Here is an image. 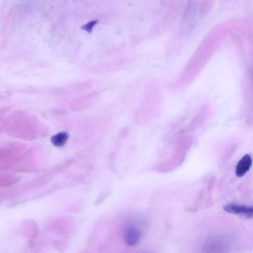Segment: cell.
Here are the masks:
<instances>
[{"label":"cell","mask_w":253,"mask_h":253,"mask_svg":"<svg viewBox=\"0 0 253 253\" xmlns=\"http://www.w3.org/2000/svg\"><path fill=\"white\" fill-rule=\"evenodd\" d=\"M230 246L225 237L217 236L209 239L203 247L204 253H226Z\"/></svg>","instance_id":"1"},{"label":"cell","mask_w":253,"mask_h":253,"mask_svg":"<svg viewBox=\"0 0 253 253\" xmlns=\"http://www.w3.org/2000/svg\"><path fill=\"white\" fill-rule=\"evenodd\" d=\"M142 231L137 226L133 224L129 225L125 229L124 240L125 244L129 247L137 245L142 237Z\"/></svg>","instance_id":"2"},{"label":"cell","mask_w":253,"mask_h":253,"mask_svg":"<svg viewBox=\"0 0 253 253\" xmlns=\"http://www.w3.org/2000/svg\"><path fill=\"white\" fill-rule=\"evenodd\" d=\"M223 209L225 211L230 213L247 218L253 217V206L230 203L225 205Z\"/></svg>","instance_id":"3"},{"label":"cell","mask_w":253,"mask_h":253,"mask_svg":"<svg viewBox=\"0 0 253 253\" xmlns=\"http://www.w3.org/2000/svg\"><path fill=\"white\" fill-rule=\"evenodd\" d=\"M253 163V160L249 154H246L238 161L235 169L237 176H243L250 170Z\"/></svg>","instance_id":"4"},{"label":"cell","mask_w":253,"mask_h":253,"mask_svg":"<svg viewBox=\"0 0 253 253\" xmlns=\"http://www.w3.org/2000/svg\"><path fill=\"white\" fill-rule=\"evenodd\" d=\"M69 134L66 132H59L52 136L51 141L56 147H62L66 143Z\"/></svg>","instance_id":"5"},{"label":"cell","mask_w":253,"mask_h":253,"mask_svg":"<svg viewBox=\"0 0 253 253\" xmlns=\"http://www.w3.org/2000/svg\"><path fill=\"white\" fill-rule=\"evenodd\" d=\"M128 128L127 127H124L123 128L122 131H121V135L123 136V137H125L126 136L128 132Z\"/></svg>","instance_id":"6"}]
</instances>
